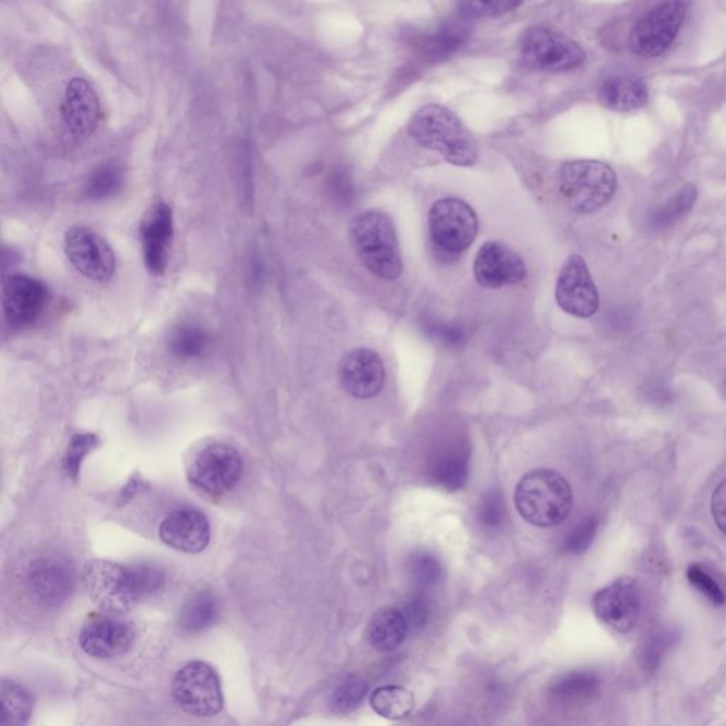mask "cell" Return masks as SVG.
Segmentation results:
<instances>
[{"mask_svg":"<svg viewBox=\"0 0 726 726\" xmlns=\"http://www.w3.org/2000/svg\"><path fill=\"white\" fill-rule=\"evenodd\" d=\"M600 102L617 113L640 110L649 101V88L637 77H616L603 84Z\"/></svg>","mask_w":726,"mask_h":726,"instance_id":"603a6c76","label":"cell"},{"mask_svg":"<svg viewBox=\"0 0 726 726\" xmlns=\"http://www.w3.org/2000/svg\"><path fill=\"white\" fill-rule=\"evenodd\" d=\"M600 691V679L588 672L567 673L552 683L551 693L563 702H585L593 700Z\"/></svg>","mask_w":726,"mask_h":726,"instance_id":"83f0119b","label":"cell"},{"mask_svg":"<svg viewBox=\"0 0 726 726\" xmlns=\"http://www.w3.org/2000/svg\"><path fill=\"white\" fill-rule=\"evenodd\" d=\"M431 478L446 491H459L467 484L468 460L462 453H447L431 465Z\"/></svg>","mask_w":726,"mask_h":726,"instance_id":"4dcf8cb0","label":"cell"},{"mask_svg":"<svg viewBox=\"0 0 726 726\" xmlns=\"http://www.w3.org/2000/svg\"><path fill=\"white\" fill-rule=\"evenodd\" d=\"M64 251L70 264L88 280L105 283L114 276V250L99 233L86 226H74L64 236Z\"/></svg>","mask_w":726,"mask_h":726,"instance_id":"8fae6325","label":"cell"},{"mask_svg":"<svg viewBox=\"0 0 726 726\" xmlns=\"http://www.w3.org/2000/svg\"><path fill=\"white\" fill-rule=\"evenodd\" d=\"M135 630L128 623L113 617H99L83 627L80 646L90 658L109 660L132 649Z\"/></svg>","mask_w":726,"mask_h":726,"instance_id":"ffe728a7","label":"cell"},{"mask_svg":"<svg viewBox=\"0 0 726 726\" xmlns=\"http://www.w3.org/2000/svg\"><path fill=\"white\" fill-rule=\"evenodd\" d=\"M0 725H25L34 711V698L21 684L3 679L0 687Z\"/></svg>","mask_w":726,"mask_h":726,"instance_id":"d4e9b609","label":"cell"},{"mask_svg":"<svg viewBox=\"0 0 726 726\" xmlns=\"http://www.w3.org/2000/svg\"><path fill=\"white\" fill-rule=\"evenodd\" d=\"M218 602L211 590H200L182 608L178 625L188 635H197L217 622Z\"/></svg>","mask_w":726,"mask_h":726,"instance_id":"cb8c5ba5","label":"cell"},{"mask_svg":"<svg viewBox=\"0 0 726 726\" xmlns=\"http://www.w3.org/2000/svg\"><path fill=\"white\" fill-rule=\"evenodd\" d=\"M97 443H99V439H97V436L95 435L74 436L72 441H70L66 463H64L67 473L72 474L73 477H76L83 459L95 449Z\"/></svg>","mask_w":726,"mask_h":726,"instance_id":"f35d334b","label":"cell"},{"mask_svg":"<svg viewBox=\"0 0 726 726\" xmlns=\"http://www.w3.org/2000/svg\"><path fill=\"white\" fill-rule=\"evenodd\" d=\"M677 635L673 631L660 630L653 633L646 640L643 650H641V665L646 672L653 673L660 667L661 660L664 655L667 654V651L672 649V646L676 643Z\"/></svg>","mask_w":726,"mask_h":726,"instance_id":"d590c367","label":"cell"},{"mask_svg":"<svg viewBox=\"0 0 726 726\" xmlns=\"http://www.w3.org/2000/svg\"><path fill=\"white\" fill-rule=\"evenodd\" d=\"M411 137L455 166H473L478 161L476 138L453 111L440 104L422 107L408 125Z\"/></svg>","mask_w":726,"mask_h":726,"instance_id":"6da1fadb","label":"cell"},{"mask_svg":"<svg viewBox=\"0 0 726 726\" xmlns=\"http://www.w3.org/2000/svg\"><path fill=\"white\" fill-rule=\"evenodd\" d=\"M521 55L528 67L547 73H565L581 66L585 50L578 41L544 26L530 27L521 40Z\"/></svg>","mask_w":726,"mask_h":726,"instance_id":"5b68a950","label":"cell"},{"mask_svg":"<svg viewBox=\"0 0 726 726\" xmlns=\"http://www.w3.org/2000/svg\"><path fill=\"white\" fill-rule=\"evenodd\" d=\"M367 690H370V686H367L365 678L349 676L341 684H338V687L330 693L329 709L335 714H349V712L355 711L361 702L365 700Z\"/></svg>","mask_w":726,"mask_h":726,"instance_id":"d6a6232c","label":"cell"},{"mask_svg":"<svg viewBox=\"0 0 726 726\" xmlns=\"http://www.w3.org/2000/svg\"><path fill=\"white\" fill-rule=\"evenodd\" d=\"M160 535L167 547L179 552L199 553L211 541V525L199 510L179 509L162 521Z\"/></svg>","mask_w":726,"mask_h":726,"instance_id":"44dd1931","label":"cell"},{"mask_svg":"<svg viewBox=\"0 0 726 726\" xmlns=\"http://www.w3.org/2000/svg\"><path fill=\"white\" fill-rule=\"evenodd\" d=\"M478 516L484 527L495 529L501 527L505 518V506L498 492L491 491L484 496L481 505H479Z\"/></svg>","mask_w":726,"mask_h":726,"instance_id":"ab89813d","label":"cell"},{"mask_svg":"<svg viewBox=\"0 0 726 726\" xmlns=\"http://www.w3.org/2000/svg\"><path fill=\"white\" fill-rule=\"evenodd\" d=\"M429 231L431 243L441 253L462 254L478 235L476 212L462 199L437 200L429 212Z\"/></svg>","mask_w":726,"mask_h":726,"instance_id":"8992f818","label":"cell"},{"mask_svg":"<svg viewBox=\"0 0 726 726\" xmlns=\"http://www.w3.org/2000/svg\"><path fill=\"white\" fill-rule=\"evenodd\" d=\"M84 589L102 611L123 613L138 603L132 569L110 561L88 562L83 569Z\"/></svg>","mask_w":726,"mask_h":726,"instance_id":"52a82bcc","label":"cell"},{"mask_svg":"<svg viewBox=\"0 0 726 726\" xmlns=\"http://www.w3.org/2000/svg\"><path fill=\"white\" fill-rule=\"evenodd\" d=\"M686 15L687 4L683 0H665L655 7L633 27V51L641 58H659L676 39Z\"/></svg>","mask_w":726,"mask_h":726,"instance_id":"9c48e42d","label":"cell"},{"mask_svg":"<svg viewBox=\"0 0 726 726\" xmlns=\"http://www.w3.org/2000/svg\"><path fill=\"white\" fill-rule=\"evenodd\" d=\"M599 520L594 515L588 516V518L581 520L575 529L572 530L565 542L562 544L563 553L566 555H581L590 548V544L593 543L596 533H598Z\"/></svg>","mask_w":726,"mask_h":726,"instance_id":"8d00e7d4","label":"cell"},{"mask_svg":"<svg viewBox=\"0 0 726 726\" xmlns=\"http://www.w3.org/2000/svg\"><path fill=\"white\" fill-rule=\"evenodd\" d=\"M143 262L153 276H164L174 241V213L164 202L152 204L139 225Z\"/></svg>","mask_w":726,"mask_h":726,"instance_id":"2e32d148","label":"cell"},{"mask_svg":"<svg viewBox=\"0 0 726 726\" xmlns=\"http://www.w3.org/2000/svg\"><path fill=\"white\" fill-rule=\"evenodd\" d=\"M125 174L123 166L116 164H104L99 167L86 182L84 192L91 200H105L114 198L123 189Z\"/></svg>","mask_w":726,"mask_h":726,"instance_id":"1f68e13d","label":"cell"},{"mask_svg":"<svg viewBox=\"0 0 726 726\" xmlns=\"http://www.w3.org/2000/svg\"><path fill=\"white\" fill-rule=\"evenodd\" d=\"M712 515L718 528L726 535V479L719 484L712 497Z\"/></svg>","mask_w":726,"mask_h":726,"instance_id":"7bdbcfd3","label":"cell"},{"mask_svg":"<svg viewBox=\"0 0 726 726\" xmlns=\"http://www.w3.org/2000/svg\"><path fill=\"white\" fill-rule=\"evenodd\" d=\"M524 0H460V17L465 21L506 15L518 9Z\"/></svg>","mask_w":726,"mask_h":726,"instance_id":"836d02e7","label":"cell"},{"mask_svg":"<svg viewBox=\"0 0 726 726\" xmlns=\"http://www.w3.org/2000/svg\"><path fill=\"white\" fill-rule=\"evenodd\" d=\"M411 631L406 616L397 608H381L371 617L366 639L375 650L390 653L404 643Z\"/></svg>","mask_w":726,"mask_h":726,"instance_id":"7402d4cb","label":"cell"},{"mask_svg":"<svg viewBox=\"0 0 726 726\" xmlns=\"http://www.w3.org/2000/svg\"><path fill=\"white\" fill-rule=\"evenodd\" d=\"M132 569L135 593L138 602L152 598L164 589L166 576L160 567L147 565H137L129 567Z\"/></svg>","mask_w":726,"mask_h":726,"instance_id":"e575fe53","label":"cell"},{"mask_svg":"<svg viewBox=\"0 0 726 726\" xmlns=\"http://www.w3.org/2000/svg\"><path fill=\"white\" fill-rule=\"evenodd\" d=\"M406 616L408 625L411 630H421L429 621L430 606L429 602L423 598H412L403 611Z\"/></svg>","mask_w":726,"mask_h":726,"instance_id":"b9f144b4","label":"cell"},{"mask_svg":"<svg viewBox=\"0 0 726 726\" xmlns=\"http://www.w3.org/2000/svg\"><path fill=\"white\" fill-rule=\"evenodd\" d=\"M370 704L376 714L386 719L406 718L413 711V693L404 687L385 686L372 692Z\"/></svg>","mask_w":726,"mask_h":726,"instance_id":"f1b7e54d","label":"cell"},{"mask_svg":"<svg viewBox=\"0 0 726 726\" xmlns=\"http://www.w3.org/2000/svg\"><path fill=\"white\" fill-rule=\"evenodd\" d=\"M593 611L604 625L622 635H627L639 625L641 616L639 585L631 578L612 581L594 594Z\"/></svg>","mask_w":726,"mask_h":726,"instance_id":"7c38bea8","label":"cell"},{"mask_svg":"<svg viewBox=\"0 0 726 726\" xmlns=\"http://www.w3.org/2000/svg\"><path fill=\"white\" fill-rule=\"evenodd\" d=\"M462 21H450L440 26L439 29L427 36L421 46L423 54L433 60L449 58L455 53L467 41L470 36L468 26Z\"/></svg>","mask_w":726,"mask_h":726,"instance_id":"484cf974","label":"cell"},{"mask_svg":"<svg viewBox=\"0 0 726 726\" xmlns=\"http://www.w3.org/2000/svg\"><path fill=\"white\" fill-rule=\"evenodd\" d=\"M515 506L528 524L538 528L561 525L574 506L571 484L549 468L525 474L515 488Z\"/></svg>","mask_w":726,"mask_h":726,"instance_id":"7a4b0ae2","label":"cell"},{"mask_svg":"<svg viewBox=\"0 0 726 726\" xmlns=\"http://www.w3.org/2000/svg\"><path fill=\"white\" fill-rule=\"evenodd\" d=\"M243 468V459L235 447L211 445L190 465L189 481L209 496H223L240 483Z\"/></svg>","mask_w":726,"mask_h":726,"instance_id":"30bf717a","label":"cell"},{"mask_svg":"<svg viewBox=\"0 0 726 726\" xmlns=\"http://www.w3.org/2000/svg\"><path fill=\"white\" fill-rule=\"evenodd\" d=\"M556 301L565 313L590 318L599 310V292L588 264L579 254L571 255L563 263L556 283Z\"/></svg>","mask_w":726,"mask_h":726,"instance_id":"4fadbf2b","label":"cell"},{"mask_svg":"<svg viewBox=\"0 0 726 726\" xmlns=\"http://www.w3.org/2000/svg\"><path fill=\"white\" fill-rule=\"evenodd\" d=\"M474 276L481 287L515 286L527 278L524 260L500 241H487L478 250Z\"/></svg>","mask_w":726,"mask_h":726,"instance_id":"ac0fdd59","label":"cell"},{"mask_svg":"<svg viewBox=\"0 0 726 726\" xmlns=\"http://www.w3.org/2000/svg\"><path fill=\"white\" fill-rule=\"evenodd\" d=\"M175 701L195 716H213L223 709L221 678L215 668L203 661H192L182 667L172 684Z\"/></svg>","mask_w":726,"mask_h":726,"instance_id":"ba28073f","label":"cell"},{"mask_svg":"<svg viewBox=\"0 0 726 726\" xmlns=\"http://www.w3.org/2000/svg\"><path fill=\"white\" fill-rule=\"evenodd\" d=\"M64 127L76 139L90 137L100 123L101 104L95 88L84 78H73L62 104Z\"/></svg>","mask_w":726,"mask_h":726,"instance_id":"d6986e66","label":"cell"},{"mask_svg":"<svg viewBox=\"0 0 726 726\" xmlns=\"http://www.w3.org/2000/svg\"><path fill=\"white\" fill-rule=\"evenodd\" d=\"M167 348L172 355L182 361L199 360L211 348V337L206 330L195 324H180L171 330Z\"/></svg>","mask_w":726,"mask_h":726,"instance_id":"4316f807","label":"cell"},{"mask_svg":"<svg viewBox=\"0 0 726 726\" xmlns=\"http://www.w3.org/2000/svg\"><path fill=\"white\" fill-rule=\"evenodd\" d=\"M698 198V190L696 185L688 184L684 186L681 190H678L673 198H669L667 202L661 204L658 209H654L653 213L650 216L651 226L654 229H667V227L676 225L679 218L688 215L690 213L693 204H696Z\"/></svg>","mask_w":726,"mask_h":726,"instance_id":"f546056e","label":"cell"},{"mask_svg":"<svg viewBox=\"0 0 726 726\" xmlns=\"http://www.w3.org/2000/svg\"><path fill=\"white\" fill-rule=\"evenodd\" d=\"M349 236L358 258L376 277L392 281L402 274L397 229L385 212L372 209L360 213L352 218Z\"/></svg>","mask_w":726,"mask_h":726,"instance_id":"3957f363","label":"cell"},{"mask_svg":"<svg viewBox=\"0 0 726 726\" xmlns=\"http://www.w3.org/2000/svg\"><path fill=\"white\" fill-rule=\"evenodd\" d=\"M49 301L48 287L37 278L25 274H12L2 283V309L12 327L34 324Z\"/></svg>","mask_w":726,"mask_h":726,"instance_id":"9a60e30c","label":"cell"},{"mask_svg":"<svg viewBox=\"0 0 726 726\" xmlns=\"http://www.w3.org/2000/svg\"><path fill=\"white\" fill-rule=\"evenodd\" d=\"M558 185L567 206L588 215L611 203L616 193L617 178L612 167L603 162L581 160L562 165Z\"/></svg>","mask_w":726,"mask_h":726,"instance_id":"277c9868","label":"cell"},{"mask_svg":"<svg viewBox=\"0 0 726 726\" xmlns=\"http://www.w3.org/2000/svg\"><path fill=\"white\" fill-rule=\"evenodd\" d=\"M339 381L351 397L372 399L384 389L386 372L380 356L372 349L349 351L339 362Z\"/></svg>","mask_w":726,"mask_h":726,"instance_id":"e0dca14e","label":"cell"},{"mask_svg":"<svg viewBox=\"0 0 726 726\" xmlns=\"http://www.w3.org/2000/svg\"><path fill=\"white\" fill-rule=\"evenodd\" d=\"M413 575L423 586L435 585L440 575L439 563L429 555H421L413 562Z\"/></svg>","mask_w":726,"mask_h":726,"instance_id":"60d3db41","label":"cell"},{"mask_svg":"<svg viewBox=\"0 0 726 726\" xmlns=\"http://www.w3.org/2000/svg\"><path fill=\"white\" fill-rule=\"evenodd\" d=\"M687 578L698 592L705 596L714 606H723L725 593L714 578L700 565H691L687 571Z\"/></svg>","mask_w":726,"mask_h":726,"instance_id":"74e56055","label":"cell"},{"mask_svg":"<svg viewBox=\"0 0 726 726\" xmlns=\"http://www.w3.org/2000/svg\"><path fill=\"white\" fill-rule=\"evenodd\" d=\"M76 586L72 563L60 556H46L32 563L27 572V589L41 608H58L66 602Z\"/></svg>","mask_w":726,"mask_h":726,"instance_id":"5bb4252c","label":"cell"}]
</instances>
